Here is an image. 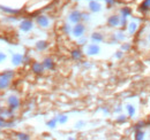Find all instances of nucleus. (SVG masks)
I'll return each mask as SVG.
<instances>
[{"label":"nucleus","instance_id":"f257e3e1","mask_svg":"<svg viewBox=\"0 0 150 140\" xmlns=\"http://www.w3.org/2000/svg\"><path fill=\"white\" fill-rule=\"evenodd\" d=\"M149 7H150V0H144L143 4L141 5V8H142L143 10H147Z\"/></svg>","mask_w":150,"mask_h":140},{"label":"nucleus","instance_id":"f03ea898","mask_svg":"<svg viewBox=\"0 0 150 140\" xmlns=\"http://www.w3.org/2000/svg\"><path fill=\"white\" fill-rule=\"evenodd\" d=\"M110 23H111L112 25H117V24L119 23V18H117V16H113V18H110Z\"/></svg>","mask_w":150,"mask_h":140},{"label":"nucleus","instance_id":"7ed1b4c3","mask_svg":"<svg viewBox=\"0 0 150 140\" xmlns=\"http://www.w3.org/2000/svg\"><path fill=\"white\" fill-rule=\"evenodd\" d=\"M127 109H128V113H129V115H131V116H133V115H134V113H135V109H134L132 106H128V108H127Z\"/></svg>","mask_w":150,"mask_h":140},{"label":"nucleus","instance_id":"20e7f679","mask_svg":"<svg viewBox=\"0 0 150 140\" xmlns=\"http://www.w3.org/2000/svg\"><path fill=\"white\" fill-rule=\"evenodd\" d=\"M143 138V133L141 132V131H139L137 133H136V139H142Z\"/></svg>","mask_w":150,"mask_h":140},{"label":"nucleus","instance_id":"39448f33","mask_svg":"<svg viewBox=\"0 0 150 140\" xmlns=\"http://www.w3.org/2000/svg\"><path fill=\"white\" fill-rule=\"evenodd\" d=\"M135 30H136V24L133 23V24H131V32H134Z\"/></svg>","mask_w":150,"mask_h":140},{"label":"nucleus","instance_id":"423d86ee","mask_svg":"<svg viewBox=\"0 0 150 140\" xmlns=\"http://www.w3.org/2000/svg\"><path fill=\"white\" fill-rule=\"evenodd\" d=\"M122 13L125 14V18H126V15H128V14L131 13V10H129V9H124V10H122Z\"/></svg>","mask_w":150,"mask_h":140}]
</instances>
